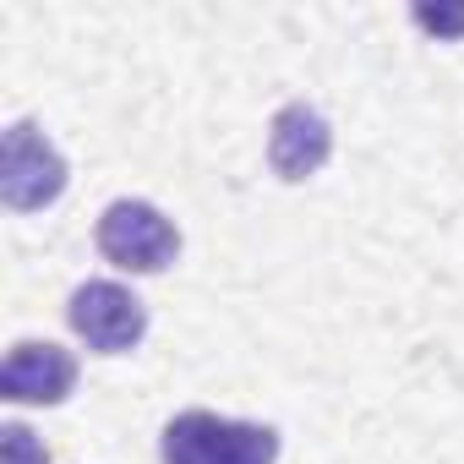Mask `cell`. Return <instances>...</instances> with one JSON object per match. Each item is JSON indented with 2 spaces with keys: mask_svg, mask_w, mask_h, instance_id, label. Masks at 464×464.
Returning a JSON list of instances; mask_svg holds the SVG:
<instances>
[{
  "mask_svg": "<svg viewBox=\"0 0 464 464\" xmlns=\"http://www.w3.org/2000/svg\"><path fill=\"white\" fill-rule=\"evenodd\" d=\"M164 464H279V431L229 420L213 410H180L159 437Z\"/></svg>",
  "mask_w": 464,
  "mask_h": 464,
  "instance_id": "1",
  "label": "cell"
},
{
  "mask_svg": "<svg viewBox=\"0 0 464 464\" xmlns=\"http://www.w3.org/2000/svg\"><path fill=\"white\" fill-rule=\"evenodd\" d=\"M72 169L66 153L50 142V131H39L34 121H12L0 131V202L12 213H39L66 191Z\"/></svg>",
  "mask_w": 464,
  "mask_h": 464,
  "instance_id": "2",
  "label": "cell"
},
{
  "mask_svg": "<svg viewBox=\"0 0 464 464\" xmlns=\"http://www.w3.org/2000/svg\"><path fill=\"white\" fill-rule=\"evenodd\" d=\"M99 252L126 274H164L180 257V229L142 197H121L99 213Z\"/></svg>",
  "mask_w": 464,
  "mask_h": 464,
  "instance_id": "3",
  "label": "cell"
},
{
  "mask_svg": "<svg viewBox=\"0 0 464 464\" xmlns=\"http://www.w3.org/2000/svg\"><path fill=\"white\" fill-rule=\"evenodd\" d=\"M66 323H72V334H77L88 350H99V355H126V350H137L142 334H148V306H142L126 285H115V279H88V285L72 290Z\"/></svg>",
  "mask_w": 464,
  "mask_h": 464,
  "instance_id": "4",
  "label": "cell"
},
{
  "mask_svg": "<svg viewBox=\"0 0 464 464\" xmlns=\"http://www.w3.org/2000/svg\"><path fill=\"white\" fill-rule=\"evenodd\" d=\"M334 159V126L323 110H312L306 99L285 104L268 126V164L279 180H306Z\"/></svg>",
  "mask_w": 464,
  "mask_h": 464,
  "instance_id": "5",
  "label": "cell"
},
{
  "mask_svg": "<svg viewBox=\"0 0 464 464\" xmlns=\"http://www.w3.org/2000/svg\"><path fill=\"white\" fill-rule=\"evenodd\" d=\"M72 388H77V361H72V350H61L50 339L12 344L6 366H0V393L12 404H61Z\"/></svg>",
  "mask_w": 464,
  "mask_h": 464,
  "instance_id": "6",
  "label": "cell"
},
{
  "mask_svg": "<svg viewBox=\"0 0 464 464\" xmlns=\"http://www.w3.org/2000/svg\"><path fill=\"white\" fill-rule=\"evenodd\" d=\"M0 464H50V453L23 420H6L0 426Z\"/></svg>",
  "mask_w": 464,
  "mask_h": 464,
  "instance_id": "7",
  "label": "cell"
},
{
  "mask_svg": "<svg viewBox=\"0 0 464 464\" xmlns=\"http://www.w3.org/2000/svg\"><path fill=\"white\" fill-rule=\"evenodd\" d=\"M410 17H415V28H426L431 39H464V6H415Z\"/></svg>",
  "mask_w": 464,
  "mask_h": 464,
  "instance_id": "8",
  "label": "cell"
}]
</instances>
